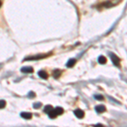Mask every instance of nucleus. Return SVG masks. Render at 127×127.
<instances>
[{
  "mask_svg": "<svg viewBox=\"0 0 127 127\" xmlns=\"http://www.w3.org/2000/svg\"><path fill=\"white\" fill-rule=\"evenodd\" d=\"M109 55H110L111 60H112V62L114 63V65L117 67L120 66V59H119V57H118L117 55L114 54V53H110Z\"/></svg>",
  "mask_w": 127,
  "mask_h": 127,
  "instance_id": "obj_1",
  "label": "nucleus"
},
{
  "mask_svg": "<svg viewBox=\"0 0 127 127\" xmlns=\"http://www.w3.org/2000/svg\"><path fill=\"white\" fill-rule=\"evenodd\" d=\"M48 56V54H43V55H36V56H32V57H26V59H24L25 61L26 60H37V59H43V58H46Z\"/></svg>",
  "mask_w": 127,
  "mask_h": 127,
  "instance_id": "obj_2",
  "label": "nucleus"
},
{
  "mask_svg": "<svg viewBox=\"0 0 127 127\" xmlns=\"http://www.w3.org/2000/svg\"><path fill=\"white\" fill-rule=\"evenodd\" d=\"M74 114L76 116L78 119H81V118L84 117V111L81 110V109H76V110L74 111Z\"/></svg>",
  "mask_w": 127,
  "mask_h": 127,
  "instance_id": "obj_3",
  "label": "nucleus"
},
{
  "mask_svg": "<svg viewBox=\"0 0 127 127\" xmlns=\"http://www.w3.org/2000/svg\"><path fill=\"white\" fill-rule=\"evenodd\" d=\"M95 110H96L97 113H103L104 111H106V108H105L104 105H98V106L95 108Z\"/></svg>",
  "mask_w": 127,
  "mask_h": 127,
  "instance_id": "obj_4",
  "label": "nucleus"
},
{
  "mask_svg": "<svg viewBox=\"0 0 127 127\" xmlns=\"http://www.w3.org/2000/svg\"><path fill=\"white\" fill-rule=\"evenodd\" d=\"M20 116H21L23 119H31V117H32V114H31V113H28V112H22V113L20 114Z\"/></svg>",
  "mask_w": 127,
  "mask_h": 127,
  "instance_id": "obj_5",
  "label": "nucleus"
},
{
  "mask_svg": "<svg viewBox=\"0 0 127 127\" xmlns=\"http://www.w3.org/2000/svg\"><path fill=\"white\" fill-rule=\"evenodd\" d=\"M21 72L31 74V73L33 72V68L32 67H23V68L21 69Z\"/></svg>",
  "mask_w": 127,
  "mask_h": 127,
  "instance_id": "obj_6",
  "label": "nucleus"
},
{
  "mask_svg": "<svg viewBox=\"0 0 127 127\" xmlns=\"http://www.w3.org/2000/svg\"><path fill=\"white\" fill-rule=\"evenodd\" d=\"M38 75L42 79H47L48 77V73L44 70H39L38 71Z\"/></svg>",
  "mask_w": 127,
  "mask_h": 127,
  "instance_id": "obj_7",
  "label": "nucleus"
},
{
  "mask_svg": "<svg viewBox=\"0 0 127 127\" xmlns=\"http://www.w3.org/2000/svg\"><path fill=\"white\" fill-rule=\"evenodd\" d=\"M75 63H76V60H75V59H70L68 62H67L66 66L69 67V68H71V67H73L75 65Z\"/></svg>",
  "mask_w": 127,
  "mask_h": 127,
  "instance_id": "obj_8",
  "label": "nucleus"
},
{
  "mask_svg": "<svg viewBox=\"0 0 127 127\" xmlns=\"http://www.w3.org/2000/svg\"><path fill=\"white\" fill-rule=\"evenodd\" d=\"M48 114V117L50 118V119H54V118H56L57 116H58V114H57V113L55 112L54 109L51 110Z\"/></svg>",
  "mask_w": 127,
  "mask_h": 127,
  "instance_id": "obj_9",
  "label": "nucleus"
},
{
  "mask_svg": "<svg viewBox=\"0 0 127 127\" xmlns=\"http://www.w3.org/2000/svg\"><path fill=\"white\" fill-rule=\"evenodd\" d=\"M98 63L101 64V65H104V64L107 63V59L104 56H100L98 58Z\"/></svg>",
  "mask_w": 127,
  "mask_h": 127,
  "instance_id": "obj_10",
  "label": "nucleus"
},
{
  "mask_svg": "<svg viewBox=\"0 0 127 127\" xmlns=\"http://www.w3.org/2000/svg\"><path fill=\"white\" fill-rule=\"evenodd\" d=\"M54 110H55V112H56L58 115H60L64 113V109H63V108H60V107H57Z\"/></svg>",
  "mask_w": 127,
  "mask_h": 127,
  "instance_id": "obj_11",
  "label": "nucleus"
},
{
  "mask_svg": "<svg viewBox=\"0 0 127 127\" xmlns=\"http://www.w3.org/2000/svg\"><path fill=\"white\" fill-rule=\"evenodd\" d=\"M60 75H61V71L59 70H55L53 71V75L54 78H59Z\"/></svg>",
  "mask_w": 127,
  "mask_h": 127,
  "instance_id": "obj_12",
  "label": "nucleus"
},
{
  "mask_svg": "<svg viewBox=\"0 0 127 127\" xmlns=\"http://www.w3.org/2000/svg\"><path fill=\"white\" fill-rule=\"evenodd\" d=\"M53 107L51 106V105H47L46 107L44 108V112L46 114H48L51 110H53Z\"/></svg>",
  "mask_w": 127,
  "mask_h": 127,
  "instance_id": "obj_13",
  "label": "nucleus"
},
{
  "mask_svg": "<svg viewBox=\"0 0 127 127\" xmlns=\"http://www.w3.org/2000/svg\"><path fill=\"white\" fill-rule=\"evenodd\" d=\"M5 106H6V102L4 100H0V109H4Z\"/></svg>",
  "mask_w": 127,
  "mask_h": 127,
  "instance_id": "obj_14",
  "label": "nucleus"
},
{
  "mask_svg": "<svg viewBox=\"0 0 127 127\" xmlns=\"http://www.w3.org/2000/svg\"><path fill=\"white\" fill-rule=\"evenodd\" d=\"M94 97L96 99H97V100H99V101H101V100H103V99H104L103 96H102V95H95Z\"/></svg>",
  "mask_w": 127,
  "mask_h": 127,
  "instance_id": "obj_15",
  "label": "nucleus"
},
{
  "mask_svg": "<svg viewBox=\"0 0 127 127\" xmlns=\"http://www.w3.org/2000/svg\"><path fill=\"white\" fill-rule=\"evenodd\" d=\"M41 106H42V103H36L33 104L34 109H39V108H41Z\"/></svg>",
  "mask_w": 127,
  "mask_h": 127,
  "instance_id": "obj_16",
  "label": "nucleus"
},
{
  "mask_svg": "<svg viewBox=\"0 0 127 127\" xmlns=\"http://www.w3.org/2000/svg\"><path fill=\"white\" fill-rule=\"evenodd\" d=\"M120 0H107V3L106 4H108V3H112L113 4H117L118 2H119Z\"/></svg>",
  "mask_w": 127,
  "mask_h": 127,
  "instance_id": "obj_17",
  "label": "nucleus"
},
{
  "mask_svg": "<svg viewBox=\"0 0 127 127\" xmlns=\"http://www.w3.org/2000/svg\"><path fill=\"white\" fill-rule=\"evenodd\" d=\"M36 95H35V93L33 92H30L28 93V97H34Z\"/></svg>",
  "mask_w": 127,
  "mask_h": 127,
  "instance_id": "obj_18",
  "label": "nucleus"
},
{
  "mask_svg": "<svg viewBox=\"0 0 127 127\" xmlns=\"http://www.w3.org/2000/svg\"><path fill=\"white\" fill-rule=\"evenodd\" d=\"M1 5H2V3H1V1H0V7H1Z\"/></svg>",
  "mask_w": 127,
  "mask_h": 127,
  "instance_id": "obj_19",
  "label": "nucleus"
}]
</instances>
